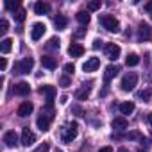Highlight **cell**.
<instances>
[{
  "instance_id": "cell-32",
  "label": "cell",
  "mask_w": 152,
  "mask_h": 152,
  "mask_svg": "<svg viewBox=\"0 0 152 152\" xmlns=\"http://www.w3.org/2000/svg\"><path fill=\"white\" fill-rule=\"evenodd\" d=\"M125 138H127V140H141V134H140L138 131H132V132L125 134Z\"/></svg>"
},
{
  "instance_id": "cell-5",
  "label": "cell",
  "mask_w": 152,
  "mask_h": 152,
  "mask_svg": "<svg viewBox=\"0 0 152 152\" xmlns=\"http://www.w3.org/2000/svg\"><path fill=\"white\" fill-rule=\"evenodd\" d=\"M45 31H47V25H45V23H41V22L34 23L32 29H31V38H32V41H39V39L43 38Z\"/></svg>"
},
{
  "instance_id": "cell-1",
  "label": "cell",
  "mask_w": 152,
  "mask_h": 152,
  "mask_svg": "<svg viewBox=\"0 0 152 152\" xmlns=\"http://www.w3.org/2000/svg\"><path fill=\"white\" fill-rule=\"evenodd\" d=\"M99 20H100V23H102V27H104L106 31L115 32V34L120 32V23H118V20H116L115 16H111V15H100Z\"/></svg>"
},
{
  "instance_id": "cell-25",
  "label": "cell",
  "mask_w": 152,
  "mask_h": 152,
  "mask_svg": "<svg viewBox=\"0 0 152 152\" xmlns=\"http://www.w3.org/2000/svg\"><path fill=\"white\" fill-rule=\"evenodd\" d=\"M59 47H61V41L57 38H50L48 43H47V48L48 50H59Z\"/></svg>"
},
{
  "instance_id": "cell-9",
  "label": "cell",
  "mask_w": 152,
  "mask_h": 152,
  "mask_svg": "<svg viewBox=\"0 0 152 152\" xmlns=\"http://www.w3.org/2000/svg\"><path fill=\"white\" fill-rule=\"evenodd\" d=\"M138 36H140V39H152V27L148 23L141 22L138 27Z\"/></svg>"
},
{
  "instance_id": "cell-39",
  "label": "cell",
  "mask_w": 152,
  "mask_h": 152,
  "mask_svg": "<svg viewBox=\"0 0 152 152\" xmlns=\"http://www.w3.org/2000/svg\"><path fill=\"white\" fill-rule=\"evenodd\" d=\"M59 102H61V104H66V102H68V97H66V95H63V97H61V100H59Z\"/></svg>"
},
{
  "instance_id": "cell-2",
  "label": "cell",
  "mask_w": 152,
  "mask_h": 152,
  "mask_svg": "<svg viewBox=\"0 0 152 152\" xmlns=\"http://www.w3.org/2000/svg\"><path fill=\"white\" fill-rule=\"evenodd\" d=\"M136 84H138V75L134 72H129V73H125L122 77L120 88H122V91H132Z\"/></svg>"
},
{
  "instance_id": "cell-11",
  "label": "cell",
  "mask_w": 152,
  "mask_h": 152,
  "mask_svg": "<svg viewBox=\"0 0 152 152\" xmlns=\"http://www.w3.org/2000/svg\"><path fill=\"white\" fill-rule=\"evenodd\" d=\"M13 91H15V95H20V97H25V95H29L31 93V86H29V83H18V84H15V88H13Z\"/></svg>"
},
{
  "instance_id": "cell-41",
  "label": "cell",
  "mask_w": 152,
  "mask_h": 152,
  "mask_svg": "<svg viewBox=\"0 0 152 152\" xmlns=\"http://www.w3.org/2000/svg\"><path fill=\"white\" fill-rule=\"evenodd\" d=\"M147 118H148V124H150V127H152V113H148Z\"/></svg>"
},
{
  "instance_id": "cell-42",
  "label": "cell",
  "mask_w": 152,
  "mask_h": 152,
  "mask_svg": "<svg viewBox=\"0 0 152 152\" xmlns=\"http://www.w3.org/2000/svg\"><path fill=\"white\" fill-rule=\"evenodd\" d=\"M150 18H152V13H150Z\"/></svg>"
},
{
  "instance_id": "cell-14",
  "label": "cell",
  "mask_w": 152,
  "mask_h": 152,
  "mask_svg": "<svg viewBox=\"0 0 152 152\" xmlns=\"http://www.w3.org/2000/svg\"><path fill=\"white\" fill-rule=\"evenodd\" d=\"M68 54H70V57H81L84 54V47L79 43H72L68 47Z\"/></svg>"
},
{
  "instance_id": "cell-28",
  "label": "cell",
  "mask_w": 152,
  "mask_h": 152,
  "mask_svg": "<svg viewBox=\"0 0 152 152\" xmlns=\"http://www.w3.org/2000/svg\"><path fill=\"white\" fill-rule=\"evenodd\" d=\"M6 9H9V11L20 9V2H18V0H15V2H13V0H7V2H6Z\"/></svg>"
},
{
  "instance_id": "cell-3",
  "label": "cell",
  "mask_w": 152,
  "mask_h": 152,
  "mask_svg": "<svg viewBox=\"0 0 152 152\" xmlns=\"http://www.w3.org/2000/svg\"><path fill=\"white\" fill-rule=\"evenodd\" d=\"M32 66H34V59L23 57L22 61H18L15 64V73H29V72H32Z\"/></svg>"
},
{
  "instance_id": "cell-29",
  "label": "cell",
  "mask_w": 152,
  "mask_h": 152,
  "mask_svg": "<svg viewBox=\"0 0 152 152\" xmlns=\"http://www.w3.org/2000/svg\"><path fill=\"white\" fill-rule=\"evenodd\" d=\"M100 6V0H91V2H88V11H99Z\"/></svg>"
},
{
  "instance_id": "cell-37",
  "label": "cell",
  "mask_w": 152,
  "mask_h": 152,
  "mask_svg": "<svg viewBox=\"0 0 152 152\" xmlns=\"http://www.w3.org/2000/svg\"><path fill=\"white\" fill-rule=\"evenodd\" d=\"M99 152H113V147H102Z\"/></svg>"
},
{
  "instance_id": "cell-15",
  "label": "cell",
  "mask_w": 152,
  "mask_h": 152,
  "mask_svg": "<svg viewBox=\"0 0 152 152\" xmlns=\"http://www.w3.org/2000/svg\"><path fill=\"white\" fill-rule=\"evenodd\" d=\"M118 72H120V68H118V66H115V64L106 66V72H104V81H106V83H109L113 77H116V75H118Z\"/></svg>"
},
{
  "instance_id": "cell-7",
  "label": "cell",
  "mask_w": 152,
  "mask_h": 152,
  "mask_svg": "<svg viewBox=\"0 0 152 152\" xmlns=\"http://www.w3.org/2000/svg\"><path fill=\"white\" fill-rule=\"evenodd\" d=\"M120 52H122V48H120L116 43H107V45H106V56H107V59L116 61V59L120 57Z\"/></svg>"
},
{
  "instance_id": "cell-6",
  "label": "cell",
  "mask_w": 152,
  "mask_h": 152,
  "mask_svg": "<svg viewBox=\"0 0 152 152\" xmlns=\"http://www.w3.org/2000/svg\"><path fill=\"white\" fill-rule=\"evenodd\" d=\"M39 93L47 97V107H52V102H54V97H56V88L50 86V84H45L39 88Z\"/></svg>"
},
{
  "instance_id": "cell-31",
  "label": "cell",
  "mask_w": 152,
  "mask_h": 152,
  "mask_svg": "<svg viewBox=\"0 0 152 152\" xmlns=\"http://www.w3.org/2000/svg\"><path fill=\"white\" fill-rule=\"evenodd\" d=\"M7 31H9V23H7V20H0V32L6 34Z\"/></svg>"
},
{
  "instance_id": "cell-12",
  "label": "cell",
  "mask_w": 152,
  "mask_h": 152,
  "mask_svg": "<svg viewBox=\"0 0 152 152\" xmlns=\"http://www.w3.org/2000/svg\"><path fill=\"white\" fill-rule=\"evenodd\" d=\"M99 66H100V59H99V57H90V59L83 64V70L90 73V72H95Z\"/></svg>"
},
{
  "instance_id": "cell-24",
  "label": "cell",
  "mask_w": 152,
  "mask_h": 152,
  "mask_svg": "<svg viewBox=\"0 0 152 152\" xmlns=\"http://www.w3.org/2000/svg\"><path fill=\"white\" fill-rule=\"evenodd\" d=\"M75 18H77V22H79L81 25H88V23H90V15H88L86 11H79L77 15H75Z\"/></svg>"
},
{
  "instance_id": "cell-18",
  "label": "cell",
  "mask_w": 152,
  "mask_h": 152,
  "mask_svg": "<svg viewBox=\"0 0 152 152\" xmlns=\"http://www.w3.org/2000/svg\"><path fill=\"white\" fill-rule=\"evenodd\" d=\"M90 93H91V86H83L81 90H77V91H75V99H77V100H86L88 97H90Z\"/></svg>"
},
{
  "instance_id": "cell-27",
  "label": "cell",
  "mask_w": 152,
  "mask_h": 152,
  "mask_svg": "<svg viewBox=\"0 0 152 152\" xmlns=\"http://www.w3.org/2000/svg\"><path fill=\"white\" fill-rule=\"evenodd\" d=\"M25 15H27V13H25V9H22V7H20L18 11H15V20L22 23V22L25 20Z\"/></svg>"
},
{
  "instance_id": "cell-36",
  "label": "cell",
  "mask_w": 152,
  "mask_h": 152,
  "mask_svg": "<svg viewBox=\"0 0 152 152\" xmlns=\"http://www.w3.org/2000/svg\"><path fill=\"white\" fill-rule=\"evenodd\" d=\"M6 68H7V61H6V57H2V59H0V70L4 72Z\"/></svg>"
},
{
  "instance_id": "cell-23",
  "label": "cell",
  "mask_w": 152,
  "mask_h": 152,
  "mask_svg": "<svg viewBox=\"0 0 152 152\" xmlns=\"http://www.w3.org/2000/svg\"><path fill=\"white\" fill-rule=\"evenodd\" d=\"M134 111V102H122L120 104V113L122 115H131Z\"/></svg>"
},
{
  "instance_id": "cell-26",
  "label": "cell",
  "mask_w": 152,
  "mask_h": 152,
  "mask_svg": "<svg viewBox=\"0 0 152 152\" xmlns=\"http://www.w3.org/2000/svg\"><path fill=\"white\" fill-rule=\"evenodd\" d=\"M138 63H140L138 54H129V56H127V59H125V64H127V66H136Z\"/></svg>"
},
{
  "instance_id": "cell-40",
  "label": "cell",
  "mask_w": 152,
  "mask_h": 152,
  "mask_svg": "<svg viewBox=\"0 0 152 152\" xmlns=\"http://www.w3.org/2000/svg\"><path fill=\"white\" fill-rule=\"evenodd\" d=\"M145 9H147V11H150V13H152V2H148V4H147V6H145Z\"/></svg>"
},
{
  "instance_id": "cell-20",
  "label": "cell",
  "mask_w": 152,
  "mask_h": 152,
  "mask_svg": "<svg viewBox=\"0 0 152 152\" xmlns=\"http://www.w3.org/2000/svg\"><path fill=\"white\" fill-rule=\"evenodd\" d=\"M13 48V39L11 38H4L2 41H0V52L2 54H9Z\"/></svg>"
},
{
  "instance_id": "cell-17",
  "label": "cell",
  "mask_w": 152,
  "mask_h": 152,
  "mask_svg": "<svg viewBox=\"0 0 152 152\" xmlns=\"http://www.w3.org/2000/svg\"><path fill=\"white\" fill-rule=\"evenodd\" d=\"M36 124H38V129L45 132V131L50 129V116H48V115H41V116H38Z\"/></svg>"
},
{
  "instance_id": "cell-8",
  "label": "cell",
  "mask_w": 152,
  "mask_h": 152,
  "mask_svg": "<svg viewBox=\"0 0 152 152\" xmlns=\"http://www.w3.org/2000/svg\"><path fill=\"white\" fill-rule=\"evenodd\" d=\"M34 141H36V134H34L29 127H23V129H22V145H23V147H31Z\"/></svg>"
},
{
  "instance_id": "cell-33",
  "label": "cell",
  "mask_w": 152,
  "mask_h": 152,
  "mask_svg": "<svg viewBox=\"0 0 152 152\" xmlns=\"http://www.w3.org/2000/svg\"><path fill=\"white\" fill-rule=\"evenodd\" d=\"M63 70H64V72H66V73H68V75H72V73H73V72H75V66H73V64H72V63H66V64H64V66H63Z\"/></svg>"
},
{
  "instance_id": "cell-34",
  "label": "cell",
  "mask_w": 152,
  "mask_h": 152,
  "mask_svg": "<svg viewBox=\"0 0 152 152\" xmlns=\"http://www.w3.org/2000/svg\"><path fill=\"white\" fill-rule=\"evenodd\" d=\"M48 150H50V145L43 141V143H41V145H39V147H38V148L34 150V152H48Z\"/></svg>"
},
{
  "instance_id": "cell-19",
  "label": "cell",
  "mask_w": 152,
  "mask_h": 152,
  "mask_svg": "<svg viewBox=\"0 0 152 152\" xmlns=\"http://www.w3.org/2000/svg\"><path fill=\"white\" fill-rule=\"evenodd\" d=\"M34 13L36 15H48L50 13V6L47 2H36L34 4Z\"/></svg>"
},
{
  "instance_id": "cell-4",
  "label": "cell",
  "mask_w": 152,
  "mask_h": 152,
  "mask_svg": "<svg viewBox=\"0 0 152 152\" xmlns=\"http://www.w3.org/2000/svg\"><path fill=\"white\" fill-rule=\"evenodd\" d=\"M77 132H79V125L75 124V122H72L66 129H64V134H63V141L64 143H70V141H73L75 138H77Z\"/></svg>"
},
{
  "instance_id": "cell-35",
  "label": "cell",
  "mask_w": 152,
  "mask_h": 152,
  "mask_svg": "<svg viewBox=\"0 0 152 152\" xmlns=\"http://www.w3.org/2000/svg\"><path fill=\"white\" fill-rule=\"evenodd\" d=\"M70 83H72V81H70V77H66V75H63L61 81H59V84H61L63 88H68V86H70Z\"/></svg>"
},
{
  "instance_id": "cell-22",
  "label": "cell",
  "mask_w": 152,
  "mask_h": 152,
  "mask_svg": "<svg viewBox=\"0 0 152 152\" xmlns=\"http://www.w3.org/2000/svg\"><path fill=\"white\" fill-rule=\"evenodd\" d=\"M41 64H43L45 68H48V70H54V68L57 66L56 59H54V57H50V56H43V57H41Z\"/></svg>"
},
{
  "instance_id": "cell-30",
  "label": "cell",
  "mask_w": 152,
  "mask_h": 152,
  "mask_svg": "<svg viewBox=\"0 0 152 152\" xmlns=\"http://www.w3.org/2000/svg\"><path fill=\"white\" fill-rule=\"evenodd\" d=\"M138 99H141L143 102H148V100H150V90H143V91H140V93H138Z\"/></svg>"
},
{
  "instance_id": "cell-13",
  "label": "cell",
  "mask_w": 152,
  "mask_h": 152,
  "mask_svg": "<svg viewBox=\"0 0 152 152\" xmlns=\"http://www.w3.org/2000/svg\"><path fill=\"white\" fill-rule=\"evenodd\" d=\"M127 118L125 116H116V118H113V122H111V127L115 129V131H125L127 129Z\"/></svg>"
},
{
  "instance_id": "cell-38",
  "label": "cell",
  "mask_w": 152,
  "mask_h": 152,
  "mask_svg": "<svg viewBox=\"0 0 152 152\" xmlns=\"http://www.w3.org/2000/svg\"><path fill=\"white\" fill-rule=\"evenodd\" d=\"M100 45H102V41H100V39H95V43H93V48H99Z\"/></svg>"
},
{
  "instance_id": "cell-10",
  "label": "cell",
  "mask_w": 152,
  "mask_h": 152,
  "mask_svg": "<svg viewBox=\"0 0 152 152\" xmlns=\"http://www.w3.org/2000/svg\"><path fill=\"white\" fill-rule=\"evenodd\" d=\"M4 143H6V147H9V148L16 147V145H18V134H16L15 131H7V132L4 134Z\"/></svg>"
},
{
  "instance_id": "cell-16",
  "label": "cell",
  "mask_w": 152,
  "mask_h": 152,
  "mask_svg": "<svg viewBox=\"0 0 152 152\" xmlns=\"http://www.w3.org/2000/svg\"><path fill=\"white\" fill-rule=\"evenodd\" d=\"M32 111H34V106H32V102H23V104H20V107H18V116L25 118V116H29Z\"/></svg>"
},
{
  "instance_id": "cell-21",
  "label": "cell",
  "mask_w": 152,
  "mask_h": 152,
  "mask_svg": "<svg viewBox=\"0 0 152 152\" xmlns=\"http://www.w3.org/2000/svg\"><path fill=\"white\" fill-rule=\"evenodd\" d=\"M54 23H56V29H57V31H64L66 25H68V18L63 16V15H57V18H56Z\"/></svg>"
}]
</instances>
